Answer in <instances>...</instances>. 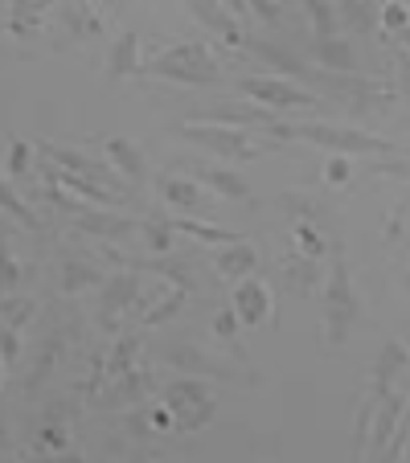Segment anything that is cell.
I'll use <instances>...</instances> for the list:
<instances>
[{"label": "cell", "instance_id": "cell-1", "mask_svg": "<svg viewBox=\"0 0 410 463\" xmlns=\"http://www.w3.org/2000/svg\"><path fill=\"white\" fill-rule=\"evenodd\" d=\"M329 254L332 259H329V271H324V283H320L324 341L345 345L361 320V296H358V283H353V271H349V254H345L340 238L329 242Z\"/></svg>", "mask_w": 410, "mask_h": 463}, {"label": "cell", "instance_id": "cell-2", "mask_svg": "<svg viewBox=\"0 0 410 463\" xmlns=\"http://www.w3.org/2000/svg\"><path fill=\"white\" fill-rule=\"evenodd\" d=\"M267 136H275V140H304L324 152H340V156H394L398 152L382 136H369V131H358V128H340V123H324V119H296V123L275 119Z\"/></svg>", "mask_w": 410, "mask_h": 463}, {"label": "cell", "instance_id": "cell-3", "mask_svg": "<svg viewBox=\"0 0 410 463\" xmlns=\"http://www.w3.org/2000/svg\"><path fill=\"white\" fill-rule=\"evenodd\" d=\"M140 79L176 82V87H218L222 82V61L205 42H181V45L160 50L152 61H144Z\"/></svg>", "mask_w": 410, "mask_h": 463}, {"label": "cell", "instance_id": "cell-4", "mask_svg": "<svg viewBox=\"0 0 410 463\" xmlns=\"http://www.w3.org/2000/svg\"><path fill=\"white\" fill-rule=\"evenodd\" d=\"M176 136L197 148L214 152V156L230 160V165H251V160L267 156L271 144L259 140V131H246V128H230V123H201V119H185L176 123Z\"/></svg>", "mask_w": 410, "mask_h": 463}, {"label": "cell", "instance_id": "cell-5", "mask_svg": "<svg viewBox=\"0 0 410 463\" xmlns=\"http://www.w3.org/2000/svg\"><path fill=\"white\" fill-rule=\"evenodd\" d=\"M160 402H168V411H173V419H176V430L193 435V430H201L218 414V390L197 373H181V377H173V382H165Z\"/></svg>", "mask_w": 410, "mask_h": 463}, {"label": "cell", "instance_id": "cell-6", "mask_svg": "<svg viewBox=\"0 0 410 463\" xmlns=\"http://www.w3.org/2000/svg\"><path fill=\"white\" fill-rule=\"evenodd\" d=\"M238 95L259 107H271V111H316L320 107V95L304 90L296 79H283V74H246L238 79Z\"/></svg>", "mask_w": 410, "mask_h": 463}, {"label": "cell", "instance_id": "cell-7", "mask_svg": "<svg viewBox=\"0 0 410 463\" xmlns=\"http://www.w3.org/2000/svg\"><path fill=\"white\" fill-rule=\"evenodd\" d=\"M144 304L140 296V271H111L99 283V299H95V324L103 333H119L123 316H136Z\"/></svg>", "mask_w": 410, "mask_h": 463}, {"label": "cell", "instance_id": "cell-8", "mask_svg": "<svg viewBox=\"0 0 410 463\" xmlns=\"http://www.w3.org/2000/svg\"><path fill=\"white\" fill-rule=\"evenodd\" d=\"M157 357L165 361V365L181 369V373H197V377H210V382H238V385H254V373H246V369H238V365H230V361L214 357V353H205L201 345H193V341L160 345Z\"/></svg>", "mask_w": 410, "mask_h": 463}, {"label": "cell", "instance_id": "cell-9", "mask_svg": "<svg viewBox=\"0 0 410 463\" xmlns=\"http://www.w3.org/2000/svg\"><path fill=\"white\" fill-rule=\"evenodd\" d=\"M157 385H160L157 369H140V365H136V369H128L123 377H111V382H103V390L91 398V406H95V411H111V414L131 411V406L152 402Z\"/></svg>", "mask_w": 410, "mask_h": 463}, {"label": "cell", "instance_id": "cell-10", "mask_svg": "<svg viewBox=\"0 0 410 463\" xmlns=\"http://www.w3.org/2000/svg\"><path fill=\"white\" fill-rule=\"evenodd\" d=\"M71 222L91 238H103V242H128V238L140 234V218H128V213H115L111 205H87L79 202L71 213Z\"/></svg>", "mask_w": 410, "mask_h": 463}, {"label": "cell", "instance_id": "cell-11", "mask_svg": "<svg viewBox=\"0 0 410 463\" xmlns=\"http://www.w3.org/2000/svg\"><path fill=\"white\" fill-rule=\"evenodd\" d=\"M37 156L53 160V165H58V168H66V173H79V176H87V181L107 184V189L123 193V176L115 173V168L107 165V160L87 156V152H82V148H62V144H42V148H37Z\"/></svg>", "mask_w": 410, "mask_h": 463}, {"label": "cell", "instance_id": "cell-12", "mask_svg": "<svg viewBox=\"0 0 410 463\" xmlns=\"http://www.w3.org/2000/svg\"><path fill=\"white\" fill-rule=\"evenodd\" d=\"M304 58L316 61V71H337V74H361L358 45L349 37H312L304 45Z\"/></svg>", "mask_w": 410, "mask_h": 463}, {"label": "cell", "instance_id": "cell-13", "mask_svg": "<svg viewBox=\"0 0 410 463\" xmlns=\"http://www.w3.org/2000/svg\"><path fill=\"white\" fill-rule=\"evenodd\" d=\"M181 5L201 21V25L210 29L214 37H222L230 50H246V37H251V33H246V25L234 17V13L222 9L218 0H181Z\"/></svg>", "mask_w": 410, "mask_h": 463}, {"label": "cell", "instance_id": "cell-14", "mask_svg": "<svg viewBox=\"0 0 410 463\" xmlns=\"http://www.w3.org/2000/svg\"><path fill=\"white\" fill-rule=\"evenodd\" d=\"M246 50L254 53L259 61H267L271 71H280L283 79H296V82H308V74H312V61L304 58V53H296L291 45L283 42H267V37H246Z\"/></svg>", "mask_w": 410, "mask_h": 463}, {"label": "cell", "instance_id": "cell-15", "mask_svg": "<svg viewBox=\"0 0 410 463\" xmlns=\"http://www.w3.org/2000/svg\"><path fill=\"white\" fill-rule=\"evenodd\" d=\"M271 288L259 279V275H246V279L234 283V291H230V307L238 312V320H243V328H259L262 320L271 316Z\"/></svg>", "mask_w": 410, "mask_h": 463}, {"label": "cell", "instance_id": "cell-16", "mask_svg": "<svg viewBox=\"0 0 410 463\" xmlns=\"http://www.w3.org/2000/svg\"><path fill=\"white\" fill-rule=\"evenodd\" d=\"M103 152H107V165L128 184H136V189L148 184V156H144L140 144H131L128 136H103Z\"/></svg>", "mask_w": 410, "mask_h": 463}, {"label": "cell", "instance_id": "cell-17", "mask_svg": "<svg viewBox=\"0 0 410 463\" xmlns=\"http://www.w3.org/2000/svg\"><path fill=\"white\" fill-rule=\"evenodd\" d=\"M193 181L205 184L210 193H218L222 202H243V205H254V189L246 184V176L238 168H218V165H193Z\"/></svg>", "mask_w": 410, "mask_h": 463}, {"label": "cell", "instance_id": "cell-18", "mask_svg": "<svg viewBox=\"0 0 410 463\" xmlns=\"http://www.w3.org/2000/svg\"><path fill=\"white\" fill-rule=\"evenodd\" d=\"M160 193H165V202L173 205L181 218H201V213H210V189L197 184L193 176H165L160 181Z\"/></svg>", "mask_w": 410, "mask_h": 463}, {"label": "cell", "instance_id": "cell-19", "mask_svg": "<svg viewBox=\"0 0 410 463\" xmlns=\"http://www.w3.org/2000/svg\"><path fill=\"white\" fill-rule=\"evenodd\" d=\"M66 333H71V328H58V333L45 336V345L37 349L33 365H29L25 377H21V393H25V398H33V393L42 390L45 382H50V373L58 369V361L66 357Z\"/></svg>", "mask_w": 410, "mask_h": 463}, {"label": "cell", "instance_id": "cell-20", "mask_svg": "<svg viewBox=\"0 0 410 463\" xmlns=\"http://www.w3.org/2000/svg\"><path fill=\"white\" fill-rule=\"evenodd\" d=\"M214 271H218L222 279H230V283L246 279V275L259 271V250H254L246 238H234V242L214 246Z\"/></svg>", "mask_w": 410, "mask_h": 463}, {"label": "cell", "instance_id": "cell-21", "mask_svg": "<svg viewBox=\"0 0 410 463\" xmlns=\"http://www.w3.org/2000/svg\"><path fill=\"white\" fill-rule=\"evenodd\" d=\"M402 406H406V393H402V390L386 393L382 402L374 406V414H369V427H374V430H369V451H374V455H386V447H390L394 430H398Z\"/></svg>", "mask_w": 410, "mask_h": 463}, {"label": "cell", "instance_id": "cell-22", "mask_svg": "<svg viewBox=\"0 0 410 463\" xmlns=\"http://www.w3.org/2000/svg\"><path fill=\"white\" fill-rule=\"evenodd\" d=\"M107 79L119 82V79H140V33L136 29H123L119 37L111 42V50H107Z\"/></svg>", "mask_w": 410, "mask_h": 463}, {"label": "cell", "instance_id": "cell-23", "mask_svg": "<svg viewBox=\"0 0 410 463\" xmlns=\"http://www.w3.org/2000/svg\"><path fill=\"white\" fill-rule=\"evenodd\" d=\"M280 279L291 296H312V291L324 283V267H320V259H308V254L296 250L280 262Z\"/></svg>", "mask_w": 410, "mask_h": 463}, {"label": "cell", "instance_id": "cell-24", "mask_svg": "<svg viewBox=\"0 0 410 463\" xmlns=\"http://www.w3.org/2000/svg\"><path fill=\"white\" fill-rule=\"evenodd\" d=\"M107 271L91 259H66L58 267V296H82V291H99Z\"/></svg>", "mask_w": 410, "mask_h": 463}, {"label": "cell", "instance_id": "cell-25", "mask_svg": "<svg viewBox=\"0 0 410 463\" xmlns=\"http://www.w3.org/2000/svg\"><path fill=\"white\" fill-rule=\"evenodd\" d=\"M185 299H189V291L176 288V283H168L160 296H152L148 307H140V312H136V333H148V328H160V324H168L173 316H181Z\"/></svg>", "mask_w": 410, "mask_h": 463}, {"label": "cell", "instance_id": "cell-26", "mask_svg": "<svg viewBox=\"0 0 410 463\" xmlns=\"http://www.w3.org/2000/svg\"><path fill=\"white\" fill-rule=\"evenodd\" d=\"M140 365V333L136 328H119L115 341L103 349V369H107V382L111 377H123L128 369Z\"/></svg>", "mask_w": 410, "mask_h": 463}, {"label": "cell", "instance_id": "cell-27", "mask_svg": "<svg viewBox=\"0 0 410 463\" xmlns=\"http://www.w3.org/2000/svg\"><path fill=\"white\" fill-rule=\"evenodd\" d=\"M58 21H62V29H66L74 42H91V37H103V29H107L103 13H99L95 5H62Z\"/></svg>", "mask_w": 410, "mask_h": 463}, {"label": "cell", "instance_id": "cell-28", "mask_svg": "<svg viewBox=\"0 0 410 463\" xmlns=\"http://www.w3.org/2000/svg\"><path fill=\"white\" fill-rule=\"evenodd\" d=\"M45 13H50V0H13L9 5V17H5V29L13 37H33L42 29Z\"/></svg>", "mask_w": 410, "mask_h": 463}, {"label": "cell", "instance_id": "cell-29", "mask_svg": "<svg viewBox=\"0 0 410 463\" xmlns=\"http://www.w3.org/2000/svg\"><path fill=\"white\" fill-rule=\"evenodd\" d=\"M0 213H9V222H17L29 234H42V218L29 210V202H21V193L13 189L9 176H0Z\"/></svg>", "mask_w": 410, "mask_h": 463}, {"label": "cell", "instance_id": "cell-30", "mask_svg": "<svg viewBox=\"0 0 410 463\" xmlns=\"http://www.w3.org/2000/svg\"><path fill=\"white\" fill-rule=\"evenodd\" d=\"M332 9H337V21L353 33H369L377 29V9L374 0H332Z\"/></svg>", "mask_w": 410, "mask_h": 463}, {"label": "cell", "instance_id": "cell-31", "mask_svg": "<svg viewBox=\"0 0 410 463\" xmlns=\"http://www.w3.org/2000/svg\"><path fill=\"white\" fill-rule=\"evenodd\" d=\"M0 320L9 324V328H17V333H25L29 324L37 320V299L33 296H17V291L0 296Z\"/></svg>", "mask_w": 410, "mask_h": 463}, {"label": "cell", "instance_id": "cell-32", "mask_svg": "<svg viewBox=\"0 0 410 463\" xmlns=\"http://www.w3.org/2000/svg\"><path fill=\"white\" fill-rule=\"evenodd\" d=\"M140 238L144 246H148V254L157 259V254H168L173 250V242H176V230H173V222L168 218H144L140 222Z\"/></svg>", "mask_w": 410, "mask_h": 463}, {"label": "cell", "instance_id": "cell-33", "mask_svg": "<svg viewBox=\"0 0 410 463\" xmlns=\"http://www.w3.org/2000/svg\"><path fill=\"white\" fill-rule=\"evenodd\" d=\"M291 242H296V250L308 254V259H324L332 238L324 234V226H316V222H296V226H291Z\"/></svg>", "mask_w": 410, "mask_h": 463}, {"label": "cell", "instance_id": "cell-34", "mask_svg": "<svg viewBox=\"0 0 410 463\" xmlns=\"http://www.w3.org/2000/svg\"><path fill=\"white\" fill-rule=\"evenodd\" d=\"M304 17H308V25H312V37H337L340 33L332 0H304Z\"/></svg>", "mask_w": 410, "mask_h": 463}, {"label": "cell", "instance_id": "cell-35", "mask_svg": "<svg viewBox=\"0 0 410 463\" xmlns=\"http://www.w3.org/2000/svg\"><path fill=\"white\" fill-rule=\"evenodd\" d=\"M21 279H25V267H21V259L13 254L9 234L0 230V296H9V291H17V288H21Z\"/></svg>", "mask_w": 410, "mask_h": 463}, {"label": "cell", "instance_id": "cell-36", "mask_svg": "<svg viewBox=\"0 0 410 463\" xmlns=\"http://www.w3.org/2000/svg\"><path fill=\"white\" fill-rule=\"evenodd\" d=\"M280 205H283V210H288L296 222H316V226H324V218H329V213H324V205L316 202L312 193H283Z\"/></svg>", "mask_w": 410, "mask_h": 463}, {"label": "cell", "instance_id": "cell-37", "mask_svg": "<svg viewBox=\"0 0 410 463\" xmlns=\"http://www.w3.org/2000/svg\"><path fill=\"white\" fill-rule=\"evenodd\" d=\"M210 328H214V336H218L222 345H230L234 353H243V320H238V312H234L230 304L214 312V324H210Z\"/></svg>", "mask_w": 410, "mask_h": 463}, {"label": "cell", "instance_id": "cell-38", "mask_svg": "<svg viewBox=\"0 0 410 463\" xmlns=\"http://www.w3.org/2000/svg\"><path fill=\"white\" fill-rule=\"evenodd\" d=\"M33 156H37V148H33V144H25V140H13V144H9V156H5V176H9L13 184H17V181H25V176L33 173Z\"/></svg>", "mask_w": 410, "mask_h": 463}, {"label": "cell", "instance_id": "cell-39", "mask_svg": "<svg viewBox=\"0 0 410 463\" xmlns=\"http://www.w3.org/2000/svg\"><path fill=\"white\" fill-rule=\"evenodd\" d=\"M140 267H144V271L165 275V279H168V283H176V288L193 291V271H189V262H181V259H165V254H157V259L140 262Z\"/></svg>", "mask_w": 410, "mask_h": 463}, {"label": "cell", "instance_id": "cell-40", "mask_svg": "<svg viewBox=\"0 0 410 463\" xmlns=\"http://www.w3.org/2000/svg\"><path fill=\"white\" fill-rule=\"evenodd\" d=\"M406 25H410V13H406L402 0H382V5H377V29H382L386 37H394L398 29H406Z\"/></svg>", "mask_w": 410, "mask_h": 463}, {"label": "cell", "instance_id": "cell-41", "mask_svg": "<svg viewBox=\"0 0 410 463\" xmlns=\"http://www.w3.org/2000/svg\"><path fill=\"white\" fill-rule=\"evenodd\" d=\"M71 447V435H66V422L53 419L37 430V451H66Z\"/></svg>", "mask_w": 410, "mask_h": 463}, {"label": "cell", "instance_id": "cell-42", "mask_svg": "<svg viewBox=\"0 0 410 463\" xmlns=\"http://www.w3.org/2000/svg\"><path fill=\"white\" fill-rule=\"evenodd\" d=\"M349 176H353L349 156H340V152H329V160H324V184L340 189V184H349Z\"/></svg>", "mask_w": 410, "mask_h": 463}, {"label": "cell", "instance_id": "cell-43", "mask_svg": "<svg viewBox=\"0 0 410 463\" xmlns=\"http://www.w3.org/2000/svg\"><path fill=\"white\" fill-rule=\"evenodd\" d=\"M283 5H288V0H246L251 17H259L262 25H280V21H283Z\"/></svg>", "mask_w": 410, "mask_h": 463}, {"label": "cell", "instance_id": "cell-44", "mask_svg": "<svg viewBox=\"0 0 410 463\" xmlns=\"http://www.w3.org/2000/svg\"><path fill=\"white\" fill-rule=\"evenodd\" d=\"M17 357H21V333L0 320V361H5V365H17Z\"/></svg>", "mask_w": 410, "mask_h": 463}, {"label": "cell", "instance_id": "cell-45", "mask_svg": "<svg viewBox=\"0 0 410 463\" xmlns=\"http://www.w3.org/2000/svg\"><path fill=\"white\" fill-rule=\"evenodd\" d=\"M369 173H377V176H398V181H410V160H406V156L369 160Z\"/></svg>", "mask_w": 410, "mask_h": 463}, {"label": "cell", "instance_id": "cell-46", "mask_svg": "<svg viewBox=\"0 0 410 463\" xmlns=\"http://www.w3.org/2000/svg\"><path fill=\"white\" fill-rule=\"evenodd\" d=\"M148 419H152V430L157 435H173L176 430V419H173V411H168V402H148Z\"/></svg>", "mask_w": 410, "mask_h": 463}, {"label": "cell", "instance_id": "cell-47", "mask_svg": "<svg viewBox=\"0 0 410 463\" xmlns=\"http://www.w3.org/2000/svg\"><path fill=\"white\" fill-rule=\"evenodd\" d=\"M406 218H410V210H406V205H398V210H394L390 213V222H386V238H390V242H398V230H406Z\"/></svg>", "mask_w": 410, "mask_h": 463}, {"label": "cell", "instance_id": "cell-48", "mask_svg": "<svg viewBox=\"0 0 410 463\" xmlns=\"http://www.w3.org/2000/svg\"><path fill=\"white\" fill-rule=\"evenodd\" d=\"M218 5H222V9H226V13H234V17L243 21V25H246V21H251V9H246V0H218Z\"/></svg>", "mask_w": 410, "mask_h": 463}, {"label": "cell", "instance_id": "cell-49", "mask_svg": "<svg viewBox=\"0 0 410 463\" xmlns=\"http://www.w3.org/2000/svg\"><path fill=\"white\" fill-rule=\"evenodd\" d=\"M0 455H9V419L0 414Z\"/></svg>", "mask_w": 410, "mask_h": 463}, {"label": "cell", "instance_id": "cell-50", "mask_svg": "<svg viewBox=\"0 0 410 463\" xmlns=\"http://www.w3.org/2000/svg\"><path fill=\"white\" fill-rule=\"evenodd\" d=\"M394 42H398L402 50H410V25H406V29H398V33H394Z\"/></svg>", "mask_w": 410, "mask_h": 463}, {"label": "cell", "instance_id": "cell-51", "mask_svg": "<svg viewBox=\"0 0 410 463\" xmlns=\"http://www.w3.org/2000/svg\"><path fill=\"white\" fill-rule=\"evenodd\" d=\"M402 288H406V296H410V267L402 271Z\"/></svg>", "mask_w": 410, "mask_h": 463}, {"label": "cell", "instance_id": "cell-52", "mask_svg": "<svg viewBox=\"0 0 410 463\" xmlns=\"http://www.w3.org/2000/svg\"><path fill=\"white\" fill-rule=\"evenodd\" d=\"M5 369H9V365H5V361H0V390H5Z\"/></svg>", "mask_w": 410, "mask_h": 463}, {"label": "cell", "instance_id": "cell-53", "mask_svg": "<svg viewBox=\"0 0 410 463\" xmlns=\"http://www.w3.org/2000/svg\"><path fill=\"white\" fill-rule=\"evenodd\" d=\"M406 90H410V82H406Z\"/></svg>", "mask_w": 410, "mask_h": 463}]
</instances>
